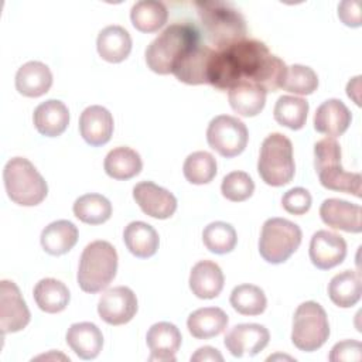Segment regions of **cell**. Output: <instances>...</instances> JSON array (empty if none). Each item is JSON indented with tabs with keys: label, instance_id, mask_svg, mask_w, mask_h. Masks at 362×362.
I'll return each instance as SVG.
<instances>
[{
	"label": "cell",
	"instance_id": "34",
	"mask_svg": "<svg viewBox=\"0 0 362 362\" xmlns=\"http://www.w3.org/2000/svg\"><path fill=\"white\" fill-rule=\"evenodd\" d=\"M308 109L310 106L305 99L291 95H283L277 99L274 105L273 116L279 124L290 130H300L305 124Z\"/></svg>",
	"mask_w": 362,
	"mask_h": 362
},
{
	"label": "cell",
	"instance_id": "20",
	"mask_svg": "<svg viewBox=\"0 0 362 362\" xmlns=\"http://www.w3.org/2000/svg\"><path fill=\"white\" fill-rule=\"evenodd\" d=\"M352 122V113L339 99L322 102L314 115V129L328 137L344 134Z\"/></svg>",
	"mask_w": 362,
	"mask_h": 362
},
{
	"label": "cell",
	"instance_id": "1",
	"mask_svg": "<svg viewBox=\"0 0 362 362\" xmlns=\"http://www.w3.org/2000/svg\"><path fill=\"white\" fill-rule=\"evenodd\" d=\"M287 65L259 40H242L223 49H215L208 85L229 90L240 82L260 85L266 92L281 88Z\"/></svg>",
	"mask_w": 362,
	"mask_h": 362
},
{
	"label": "cell",
	"instance_id": "41",
	"mask_svg": "<svg viewBox=\"0 0 362 362\" xmlns=\"http://www.w3.org/2000/svg\"><path fill=\"white\" fill-rule=\"evenodd\" d=\"M313 204L311 194L303 188V187H296L284 192L281 198V205L286 212L291 215H304L305 212L310 211Z\"/></svg>",
	"mask_w": 362,
	"mask_h": 362
},
{
	"label": "cell",
	"instance_id": "30",
	"mask_svg": "<svg viewBox=\"0 0 362 362\" xmlns=\"http://www.w3.org/2000/svg\"><path fill=\"white\" fill-rule=\"evenodd\" d=\"M103 168L110 178L126 181L140 174L143 168V161L136 150L120 146L106 154Z\"/></svg>",
	"mask_w": 362,
	"mask_h": 362
},
{
	"label": "cell",
	"instance_id": "32",
	"mask_svg": "<svg viewBox=\"0 0 362 362\" xmlns=\"http://www.w3.org/2000/svg\"><path fill=\"white\" fill-rule=\"evenodd\" d=\"M35 304L40 310L48 314H57L66 308L71 294L68 287L52 277L40 280L33 291Z\"/></svg>",
	"mask_w": 362,
	"mask_h": 362
},
{
	"label": "cell",
	"instance_id": "24",
	"mask_svg": "<svg viewBox=\"0 0 362 362\" xmlns=\"http://www.w3.org/2000/svg\"><path fill=\"white\" fill-rule=\"evenodd\" d=\"M52 85L49 68L40 61H28L21 65L16 74V89L27 98L45 95Z\"/></svg>",
	"mask_w": 362,
	"mask_h": 362
},
{
	"label": "cell",
	"instance_id": "42",
	"mask_svg": "<svg viewBox=\"0 0 362 362\" xmlns=\"http://www.w3.org/2000/svg\"><path fill=\"white\" fill-rule=\"evenodd\" d=\"M328 359L331 362H359L362 359V344L355 339H345L337 342Z\"/></svg>",
	"mask_w": 362,
	"mask_h": 362
},
{
	"label": "cell",
	"instance_id": "44",
	"mask_svg": "<svg viewBox=\"0 0 362 362\" xmlns=\"http://www.w3.org/2000/svg\"><path fill=\"white\" fill-rule=\"evenodd\" d=\"M206 362V361H219L222 362L223 361V356L221 355V352L212 346H202V348H198L195 351V354L191 356V362Z\"/></svg>",
	"mask_w": 362,
	"mask_h": 362
},
{
	"label": "cell",
	"instance_id": "27",
	"mask_svg": "<svg viewBox=\"0 0 362 362\" xmlns=\"http://www.w3.org/2000/svg\"><path fill=\"white\" fill-rule=\"evenodd\" d=\"M266 90L252 82H240L228 90L230 107L243 117L259 115L266 105Z\"/></svg>",
	"mask_w": 362,
	"mask_h": 362
},
{
	"label": "cell",
	"instance_id": "29",
	"mask_svg": "<svg viewBox=\"0 0 362 362\" xmlns=\"http://www.w3.org/2000/svg\"><path fill=\"white\" fill-rule=\"evenodd\" d=\"M228 315L222 308L204 307L192 311L187 320L189 334L197 339H209L219 335L228 325Z\"/></svg>",
	"mask_w": 362,
	"mask_h": 362
},
{
	"label": "cell",
	"instance_id": "10",
	"mask_svg": "<svg viewBox=\"0 0 362 362\" xmlns=\"http://www.w3.org/2000/svg\"><path fill=\"white\" fill-rule=\"evenodd\" d=\"M246 124L235 116H215L206 129V141L212 150L225 158L239 156L247 146Z\"/></svg>",
	"mask_w": 362,
	"mask_h": 362
},
{
	"label": "cell",
	"instance_id": "22",
	"mask_svg": "<svg viewBox=\"0 0 362 362\" xmlns=\"http://www.w3.org/2000/svg\"><path fill=\"white\" fill-rule=\"evenodd\" d=\"M68 346L81 359H95L103 346L102 331L93 322H75L72 324L65 335Z\"/></svg>",
	"mask_w": 362,
	"mask_h": 362
},
{
	"label": "cell",
	"instance_id": "8",
	"mask_svg": "<svg viewBox=\"0 0 362 362\" xmlns=\"http://www.w3.org/2000/svg\"><path fill=\"white\" fill-rule=\"evenodd\" d=\"M301 229L284 218H269L260 232L259 253L272 264L284 263L301 243Z\"/></svg>",
	"mask_w": 362,
	"mask_h": 362
},
{
	"label": "cell",
	"instance_id": "7",
	"mask_svg": "<svg viewBox=\"0 0 362 362\" xmlns=\"http://www.w3.org/2000/svg\"><path fill=\"white\" fill-rule=\"evenodd\" d=\"M257 173L272 187H283L293 180L296 164L293 144L288 137L281 133H272L263 140L257 160Z\"/></svg>",
	"mask_w": 362,
	"mask_h": 362
},
{
	"label": "cell",
	"instance_id": "17",
	"mask_svg": "<svg viewBox=\"0 0 362 362\" xmlns=\"http://www.w3.org/2000/svg\"><path fill=\"white\" fill-rule=\"evenodd\" d=\"M113 116L103 106H88L79 116V133L92 147L106 144L113 134Z\"/></svg>",
	"mask_w": 362,
	"mask_h": 362
},
{
	"label": "cell",
	"instance_id": "21",
	"mask_svg": "<svg viewBox=\"0 0 362 362\" xmlns=\"http://www.w3.org/2000/svg\"><path fill=\"white\" fill-rule=\"evenodd\" d=\"M189 288L202 300H211L221 294L225 283L221 267L212 260H201L194 264L189 273Z\"/></svg>",
	"mask_w": 362,
	"mask_h": 362
},
{
	"label": "cell",
	"instance_id": "38",
	"mask_svg": "<svg viewBox=\"0 0 362 362\" xmlns=\"http://www.w3.org/2000/svg\"><path fill=\"white\" fill-rule=\"evenodd\" d=\"M202 242L209 252L215 255H225L235 249L238 235L230 223L216 221L204 228Z\"/></svg>",
	"mask_w": 362,
	"mask_h": 362
},
{
	"label": "cell",
	"instance_id": "15",
	"mask_svg": "<svg viewBox=\"0 0 362 362\" xmlns=\"http://www.w3.org/2000/svg\"><path fill=\"white\" fill-rule=\"evenodd\" d=\"M308 255L317 269L329 270L344 262L346 256V242L334 232L317 230L311 236Z\"/></svg>",
	"mask_w": 362,
	"mask_h": 362
},
{
	"label": "cell",
	"instance_id": "36",
	"mask_svg": "<svg viewBox=\"0 0 362 362\" xmlns=\"http://www.w3.org/2000/svg\"><path fill=\"white\" fill-rule=\"evenodd\" d=\"M229 303L242 315H260L266 310L267 298L260 287L245 283L232 290Z\"/></svg>",
	"mask_w": 362,
	"mask_h": 362
},
{
	"label": "cell",
	"instance_id": "14",
	"mask_svg": "<svg viewBox=\"0 0 362 362\" xmlns=\"http://www.w3.org/2000/svg\"><path fill=\"white\" fill-rule=\"evenodd\" d=\"M270 339V332L260 324H238L225 335V346L236 358L255 356L263 351Z\"/></svg>",
	"mask_w": 362,
	"mask_h": 362
},
{
	"label": "cell",
	"instance_id": "37",
	"mask_svg": "<svg viewBox=\"0 0 362 362\" xmlns=\"http://www.w3.org/2000/svg\"><path fill=\"white\" fill-rule=\"evenodd\" d=\"M218 167L215 157L208 151L191 153L182 165L184 177L188 182L195 185H204L211 182L216 175Z\"/></svg>",
	"mask_w": 362,
	"mask_h": 362
},
{
	"label": "cell",
	"instance_id": "43",
	"mask_svg": "<svg viewBox=\"0 0 362 362\" xmlns=\"http://www.w3.org/2000/svg\"><path fill=\"white\" fill-rule=\"evenodd\" d=\"M362 3L358 0H345L338 6V17L348 27H361L362 24Z\"/></svg>",
	"mask_w": 362,
	"mask_h": 362
},
{
	"label": "cell",
	"instance_id": "12",
	"mask_svg": "<svg viewBox=\"0 0 362 362\" xmlns=\"http://www.w3.org/2000/svg\"><path fill=\"white\" fill-rule=\"evenodd\" d=\"M137 308V297L126 286L106 290L98 301V314L109 325L127 324L136 315Z\"/></svg>",
	"mask_w": 362,
	"mask_h": 362
},
{
	"label": "cell",
	"instance_id": "9",
	"mask_svg": "<svg viewBox=\"0 0 362 362\" xmlns=\"http://www.w3.org/2000/svg\"><path fill=\"white\" fill-rule=\"evenodd\" d=\"M329 337V322L325 310L315 301L300 304L293 317L291 342L304 352L320 349Z\"/></svg>",
	"mask_w": 362,
	"mask_h": 362
},
{
	"label": "cell",
	"instance_id": "13",
	"mask_svg": "<svg viewBox=\"0 0 362 362\" xmlns=\"http://www.w3.org/2000/svg\"><path fill=\"white\" fill-rule=\"evenodd\" d=\"M133 198L146 215L156 219H168L177 209V198L168 189L151 181L136 184Z\"/></svg>",
	"mask_w": 362,
	"mask_h": 362
},
{
	"label": "cell",
	"instance_id": "18",
	"mask_svg": "<svg viewBox=\"0 0 362 362\" xmlns=\"http://www.w3.org/2000/svg\"><path fill=\"white\" fill-rule=\"evenodd\" d=\"M321 221L332 229H339L349 233L362 230V209L356 204H351L339 198H328L320 206Z\"/></svg>",
	"mask_w": 362,
	"mask_h": 362
},
{
	"label": "cell",
	"instance_id": "39",
	"mask_svg": "<svg viewBox=\"0 0 362 362\" xmlns=\"http://www.w3.org/2000/svg\"><path fill=\"white\" fill-rule=\"evenodd\" d=\"M318 88V76L313 68L294 64L287 66L281 89L294 95H311Z\"/></svg>",
	"mask_w": 362,
	"mask_h": 362
},
{
	"label": "cell",
	"instance_id": "25",
	"mask_svg": "<svg viewBox=\"0 0 362 362\" xmlns=\"http://www.w3.org/2000/svg\"><path fill=\"white\" fill-rule=\"evenodd\" d=\"M96 49L102 59L119 64L124 61L132 51V37L129 31L120 25H107L98 34Z\"/></svg>",
	"mask_w": 362,
	"mask_h": 362
},
{
	"label": "cell",
	"instance_id": "4",
	"mask_svg": "<svg viewBox=\"0 0 362 362\" xmlns=\"http://www.w3.org/2000/svg\"><path fill=\"white\" fill-rule=\"evenodd\" d=\"M117 272V252L106 240L86 245L81 259L76 280L82 291L99 293L115 279Z\"/></svg>",
	"mask_w": 362,
	"mask_h": 362
},
{
	"label": "cell",
	"instance_id": "35",
	"mask_svg": "<svg viewBox=\"0 0 362 362\" xmlns=\"http://www.w3.org/2000/svg\"><path fill=\"white\" fill-rule=\"evenodd\" d=\"M72 211L81 222L88 225H100L112 216V204L106 197L92 192L76 198Z\"/></svg>",
	"mask_w": 362,
	"mask_h": 362
},
{
	"label": "cell",
	"instance_id": "31",
	"mask_svg": "<svg viewBox=\"0 0 362 362\" xmlns=\"http://www.w3.org/2000/svg\"><path fill=\"white\" fill-rule=\"evenodd\" d=\"M362 294L361 274L355 270H344L335 274L328 284V296L331 301L341 307H354Z\"/></svg>",
	"mask_w": 362,
	"mask_h": 362
},
{
	"label": "cell",
	"instance_id": "5",
	"mask_svg": "<svg viewBox=\"0 0 362 362\" xmlns=\"http://www.w3.org/2000/svg\"><path fill=\"white\" fill-rule=\"evenodd\" d=\"M314 167L324 188L352 194L356 198L361 197V174L349 173L342 168L341 146L335 139L327 137L315 143Z\"/></svg>",
	"mask_w": 362,
	"mask_h": 362
},
{
	"label": "cell",
	"instance_id": "23",
	"mask_svg": "<svg viewBox=\"0 0 362 362\" xmlns=\"http://www.w3.org/2000/svg\"><path fill=\"white\" fill-rule=\"evenodd\" d=\"M33 122L40 134L57 137L61 136L69 124V110L64 102L48 99L35 107Z\"/></svg>",
	"mask_w": 362,
	"mask_h": 362
},
{
	"label": "cell",
	"instance_id": "19",
	"mask_svg": "<svg viewBox=\"0 0 362 362\" xmlns=\"http://www.w3.org/2000/svg\"><path fill=\"white\" fill-rule=\"evenodd\" d=\"M146 342L150 349L148 361H165L174 362L178 352L182 337L180 329L167 321L153 324L146 335Z\"/></svg>",
	"mask_w": 362,
	"mask_h": 362
},
{
	"label": "cell",
	"instance_id": "2",
	"mask_svg": "<svg viewBox=\"0 0 362 362\" xmlns=\"http://www.w3.org/2000/svg\"><path fill=\"white\" fill-rule=\"evenodd\" d=\"M198 44L199 31L194 24H171L147 45L146 64L158 75L173 74L178 61Z\"/></svg>",
	"mask_w": 362,
	"mask_h": 362
},
{
	"label": "cell",
	"instance_id": "3",
	"mask_svg": "<svg viewBox=\"0 0 362 362\" xmlns=\"http://www.w3.org/2000/svg\"><path fill=\"white\" fill-rule=\"evenodd\" d=\"M195 7L205 35L215 49H223L245 40L246 21L230 3L221 0L197 1Z\"/></svg>",
	"mask_w": 362,
	"mask_h": 362
},
{
	"label": "cell",
	"instance_id": "16",
	"mask_svg": "<svg viewBox=\"0 0 362 362\" xmlns=\"http://www.w3.org/2000/svg\"><path fill=\"white\" fill-rule=\"evenodd\" d=\"M214 52V48L198 44L178 61L173 69V75L187 85L208 83Z\"/></svg>",
	"mask_w": 362,
	"mask_h": 362
},
{
	"label": "cell",
	"instance_id": "26",
	"mask_svg": "<svg viewBox=\"0 0 362 362\" xmlns=\"http://www.w3.org/2000/svg\"><path fill=\"white\" fill-rule=\"evenodd\" d=\"M123 240L127 250L139 259L154 256L160 245L157 230L143 221L130 222L123 230Z\"/></svg>",
	"mask_w": 362,
	"mask_h": 362
},
{
	"label": "cell",
	"instance_id": "28",
	"mask_svg": "<svg viewBox=\"0 0 362 362\" xmlns=\"http://www.w3.org/2000/svg\"><path fill=\"white\" fill-rule=\"evenodd\" d=\"M40 242L42 249L52 256L68 253L78 242V228L66 219L51 222L41 232Z\"/></svg>",
	"mask_w": 362,
	"mask_h": 362
},
{
	"label": "cell",
	"instance_id": "40",
	"mask_svg": "<svg viewBox=\"0 0 362 362\" xmlns=\"http://www.w3.org/2000/svg\"><path fill=\"white\" fill-rule=\"evenodd\" d=\"M255 182L245 171H232L226 174L221 184L222 195L232 202L246 201L253 195Z\"/></svg>",
	"mask_w": 362,
	"mask_h": 362
},
{
	"label": "cell",
	"instance_id": "6",
	"mask_svg": "<svg viewBox=\"0 0 362 362\" xmlns=\"http://www.w3.org/2000/svg\"><path fill=\"white\" fill-rule=\"evenodd\" d=\"M3 180L8 198L21 206H35L48 194L47 181L24 157H13L6 163Z\"/></svg>",
	"mask_w": 362,
	"mask_h": 362
},
{
	"label": "cell",
	"instance_id": "11",
	"mask_svg": "<svg viewBox=\"0 0 362 362\" xmlns=\"http://www.w3.org/2000/svg\"><path fill=\"white\" fill-rule=\"evenodd\" d=\"M30 310L18 286L10 280L0 283V331L3 335L18 332L30 322Z\"/></svg>",
	"mask_w": 362,
	"mask_h": 362
},
{
	"label": "cell",
	"instance_id": "33",
	"mask_svg": "<svg viewBox=\"0 0 362 362\" xmlns=\"http://www.w3.org/2000/svg\"><path fill=\"white\" fill-rule=\"evenodd\" d=\"M168 18V10L164 3L158 0H140L133 4L130 10V20L140 33L158 31Z\"/></svg>",
	"mask_w": 362,
	"mask_h": 362
}]
</instances>
